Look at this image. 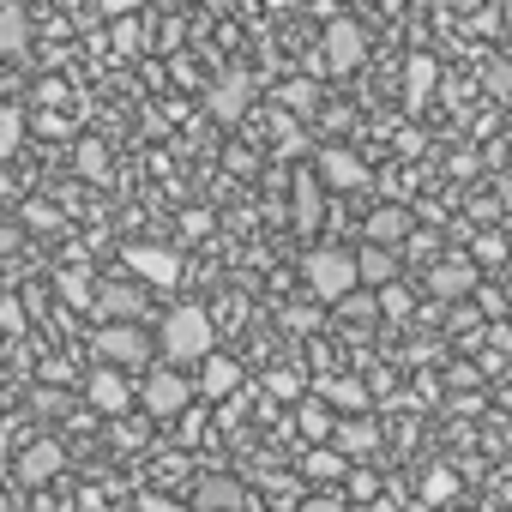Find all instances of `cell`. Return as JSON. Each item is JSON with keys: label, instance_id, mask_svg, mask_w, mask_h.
Instances as JSON below:
<instances>
[{"label": "cell", "instance_id": "cell-34", "mask_svg": "<svg viewBox=\"0 0 512 512\" xmlns=\"http://www.w3.org/2000/svg\"><path fill=\"white\" fill-rule=\"evenodd\" d=\"M139 7H145V0H103V13H109V19H133Z\"/></svg>", "mask_w": 512, "mask_h": 512}, {"label": "cell", "instance_id": "cell-38", "mask_svg": "<svg viewBox=\"0 0 512 512\" xmlns=\"http://www.w3.org/2000/svg\"><path fill=\"white\" fill-rule=\"evenodd\" d=\"M205 7H211V13H229V7H235V0H205Z\"/></svg>", "mask_w": 512, "mask_h": 512}, {"label": "cell", "instance_id": "cell-26", "mask_svg": "<svg viewBox=\"0 0 512 512\" xmlns=\"http://www.w3.org/2000/svg\"><path fill=\"white\" fill-rule=\"evenodd\" d=\"M374 302H380V314H386V320H410V314H416V296H410L404 284H386V290H374Z\"/></svg>", "mask_w": 512, "mask_h": 512}, {"label": "cell", "instance_id": "cell-13", "mask_svg": "<svg viewBox=\"0 0 512 512\" xmlns=\"http://www.w3.org/2000/svg\"><path fill=\"white\" fill-rule=\"evenodd\" d=\"M247 506V488L235 476H205L193 488V512H241Z\"/></svg>", "mask_w": 512, "mask_h": 512}, {"label": "cell", "instance_id": "cell-30", "mask_svg": "<svg viewBox=\"0 0 512 512\" xmlns=\"http://www.w3.org/2000/svg\"><path fill=\"white\" fill-rule=\"evenodd\" d=\"M139 43H145L139 19H115V49H121V55H139Z\"/></svg>", "mask_w": 512, "mask_h": 512}, {"label": "cell", "instance_id": "cell-15", "mask_svg": "<svg viewBox=\"0 0 512 512\" xmlns=\"http://www.w3.org/2000/svg\"><path fill=\"white\" fill-rule=\"evenodd\" d=\"M428 290H434L440 302H458V296L476 290V266H470V260H440V266L428 272Z\"/></svg>", "mask_w": 512, "mask_h": 512}, {"label": "cell", "instance_id": "cell-2", "mask_svg": "<svg viewBox=\"0 0 512 512\" xmlns=\"http://www.w3.org/2000/svg\"><path fill=\"white\" fill-rule=\"evenodd\" d=\"M302 278H308V296H314L320 308H332L338 296L362 290V284H356V253H350V247H314L308 260H302Z\"/></svg>", "mask_w": 512, "mask_h": 512}, {"label": "cell", "instance_id": "cell-16", "mask_svg": "<svg viewBox=\"0 0 512 512\" xmlns=\"http://www.w3.org/2000/svg\"><path fill=\"white\" fill-rule=\"evenodd\" d=\"M320 404L326 410H344V416H362L368 410V386L356 374H332V380H320Z\"/></svg>", "mask_w": 512, "mask_h": 512}, {"label": "cell", "instance_id": "cell-19", "mask_svg": "<svg viewBox=\"0 0 512 512\" xmlns=\"http://www.w3.org/2000/svg\"><path fill=\"white\" fill-rule=\"evenodd\" d=\"M55 470H61V446H55V440H37V446L19 458V482H49Z\"/></svg>", "mask_w": 512, "mask_h": 512}, {"label": "cell", "instance_id": "cell-5", "mask_svg": "<svg viewBox=\"0 0 512 512\" xmlns=\"http://www.w3.org/2000/svg\"><path fill=\"white\" fill-rule=\"evenodd\" d=\"M97 356H103L109 368H145V362H151V338H145L133 320H103Z\"/></svg>", "mask_w": 512, "mask_h": 512}, {"label": "cell", "instance_id": "cell-8", "mask_svg": "<svg viewBox=\"0 0 512 512\" xmlns=\"http://www.w3.org/2000/svg\"><path fill=\"white\" fill-rule=\"evenodd\" d=\"M332 452H344V458H374L380 452V428L368 422V410L362 416H332Z\"/></svg>", "mask_w": 512, "mask_h": 512}, {"label": "cell", "instance_id": "cell-21", "mask_svg": "<svg viewBox=\"0 0 512 512\" xmlns=\"http://www.w3.org/2000/svg\"><path fill=\"white\" fill-rule=\"evenodd\" d=\"M302 470H308L314 482H344V470H350V458H344V452H332V446H314Z\"/></svg>", "mask_w": 512, "mask_h": 512}, {"label": "cell", "instance_id": "cell-18", "mask_svg": "<svg viewBox=\"0 0 512 512\" xmlns=\"http://www.w3.org/2000/svg\"><path fill=\"white\" fill-rule=\"evenodd\" d=\"M211 115H217L223 127H235V121L247 115V79H223V85L211 91Z\"/></svg>", "mask_w": 512, "mask_h": 512}, {"label": "cell", "instance_id": "cell-12", "mask_svg": "<svg viewBox=\"0 0 512 512\" xmlns=\"http://www.w3.org/2000/svg\"><path fill=\"white\" fill-rule=\"evenodd\" d=\"M91 308H97L103 320H139V314H145V290H139V284H97Z\"/></svg>", "mask_w": 512, "mask_h": 512}, {"label": "cell", "instance_id": "cell-36", "mask_svg": "<svg viewBox=\"0 0 512 512\" xmlns=\"http://www.w3.org/2000/svg\"><path fill=\"white\" fill-rule=\"evenodd\" d=\"M344 476H350V494H362V500L374 494V476H368V470H344Z\"/></svg>", "mask_w": 512, "mask_h": 512}, {"label": "cell", "instance_id": "cell-17", "mask_svg": "<svg viewBox=\"0 0 512 512\" xmlns=\"http://www.w3.org/2000/svg\"><path fill=\"white\" fill-rule=\"evenodd\" d=\"M434 85H440V61H434V55H422V49H416V55H410V61H404V91H410V103H416V109H422V103H428V97H434Z\"/></svg>", "mask_w": 512, "mask_h": 512}, {"label": "cell", "instance_id": "cell-10", "mask_svg": "<svg viewBox=\"0 0 512 512\" xmlns=\"http://www.w3.org/2000/svg\"><path fill=\"white\" fill-rule=\"evenodd\" d=\"M193 392H199V398H211V404L235 398V392H241V362H229V356H217V350H211V356L199 362V380H193Z\"/></svg>", "mask_w": 512, "mask_h": 512}, {"label": "cell", "instance_id": "cell-25", "mask_svg": "<svg viewBox=\"0 0 512 512\" xmlns=\"http://www.w3.org/2000/svg\"><path fill=\"white\" fill-rule=\"evenodd\" d=\"M416 494H422V506H446V500L458 494V476H452L446 464H434V470L422 476V488H416Z\"/></svg>", "mask_w": 512, "mask_h": 512}, {"label": "cell", "instance_id": "cell-3", "mask_svg": "<svg viewBox=\"0 0 512 512\" xmlns=\"http://www.w3.org/2000/svg\"><path fill=\"white\" fill-rule=\"evenodd\" d=\"M133 398H139L151 416H181V410L193 404V380H187L181 368H151L145 386H133Z\"/></svg>", "mask_w": 512, "mask_h": 512}, {"label": "cell", "instance_id": "cell-4", "mask_svg": "<svg viewBox=\"0 0 512 512\" xmlns=\"http://www.w3.org/2000/svg\"><path fill=\"white\" fill-rule=\"evenodd\" d=\"M320 49H326V55H320V67H326V73H338V79H344V73H356V67L368 61V37H362V25H356V19H332V25H326V37H320Z\"/></svg>", "mask_w": 512, "mask_h": 512}, {"label": "cell", "instance_id": "cell-31", "mask_svg": "<svg viewBox=\"0 0 512 512\" xmlns=\"http://www.w3.org/2000/svg\"><path fill=\"white\" fill-rule=\"evenodd\" d=\"M284 103H290L296 115H308V109H314V85H308V79H296V85H284Z\"/></svg>", "mask_w": 512, "mask_h": 512}, {"label": "cell", "instance_id": "cell-14", "mask_svg": "<svg viewBox=\"0 0 512 512\" xmlns=\"http://www.w3.org/2000/svg\"><path fill=\"white\" fill-rule=\"evenodd\" d=\"M410 229H416V217H410L404 205H380V211L368 217V241H374V247H404Z\"/></svg>", "mask_w": 512, "mask_h": 512}, {"label": "cell", "instance_id": "cell-32", "mask_svg": "<svg viewBox=\"0 0 512 512\" xmlns=\"http://www.w3.org/2000/svg\"><path fill=\"white\" fill-rule=\"evenodd\" d=\"M296 512H356V506H350L344 494H314V500H302Z\"/></svg>", "mask_w": 512, "mask_h": 512}, {"label": "cell", "instance_id": "cell-6", "mask_svg": "<svg viewBox=\"0 0 512 512\" xmlns=\"http://www.w3.org/2000/svg\"><path fill=\"white\" fill-rule=\"evenodd\" d=\"M127 266H133L151 290H175V284H181V253H175V247L133 241V247H127Z\"/></svg>", "mask_w": 512, "mask_h": 512}, {"label": "cell", "instance_id": "cell-1", "mask_svg": "<svg viewBox=\"0 0 512 512\" xmlns=\"http://www.w3.org/2000/svg\"><path fill=\"white\" fill-rule=\"evenodd\" d=\"M157 344H163L169 368H187V362H205V356L217 350V326H211V314H205V308H175V314L163 320Z\"/></svg>", "mask_w": 512, "mask_h": 512}, {"label": "cell", "instance_id": "cell-27", "mask_svg": "<svg viewBox=\"0 0 512 512\" xmlns=\"http://www.w3.org/2000/svg\"><path fill=\"white\" fill-rule=\"evenodd\" d=\"M296 422H302V428H308V434H314V440H326V434H332V410H326V404H320V398H308V404H302V410H296Z\"/></svg>", "mask_w": 512, "mask_h": 512}, {"label": "cell", "instance_id": "cell-22", "mask_svg": "<svg viewBox=\"0 0 512 512\" xmlns=\"http://www.w3.org/2000/svg\"><path fill=\"white\" fill-rule=\"evenodd\" d=\"M73 163H79V175H85V181H109V151H103V139H79Z\"/></svg>", "mask_w": 512, "mask_h": 512}, {"label": "cell", "instance_id": "cell-24", "mask_svg": "<svg viewBox=\"0 0 512 512\" xmlns=\"http://www.w3.org/2000/svg\"><path fill=\"white\" fill-rule=\"evenodd\" d=\"M332 308H338V320H350V326H368V320L380 314V302H374V290H350V296H338Z\"/></svg>", "mask_w": 512, "mask_h": 512}, {"label": "cell", "instance_id": "cell-11", "mask_svg": "<svg viewBox=\"0 0 512 512\" xmlns=\"http://www.w3.org/2000/svg\"><path fill=\"white\" fill-rule=\"evenodd\" d=\"M356 284L362 290H386V284H398V253L392 247H356Z\"/></svg>", "mask_w": 512, "mask_h": 512}, {"label": "cell", "instance_id": "cell-35", "mask_svg": "<svg viewBox=\"0 0 512 512\" xmlns=\"http://www.w3.org/2000/svg\"><path fill=\"white\" fill-rule=\"evenodd\" d=\"M272 392H278V398H296V392H302V380H296V374H272Z\"/></svg>", "mask_w": 512, "mask_h": 512}, {"label": "cell", "instance_id": "cell-7", "mask_svg": "<svg viewBox=\"0 0 512 512\" xmlns=\"http://www.w3.org/2000/svg\"><path fill=\"white\" fill-rule=\"evenodd\" d=\"M85 398H91V410H103V416H121V410H133V380H127V368H97L91 380H85Z\"/></svg>", "mask_w": 512, "mask_h": 512}, {"label": "cell", "instance_id": "cell-20", "mask_svg": "<svg viewBox=\"0 0 512 512\" xmlns=\"http://www.w3.org/2000/svg\"><path fill=\"white\" fill-rule=\"evenodd\" d=\"M25 43H31V19H25V7H0V55H25Z\"/></svg>", "mask_w": 512, "mask_h": 512}, {"label": "cell", "instance_id": "cell-9", "mask_svg": "<svg viewBox=\"0 0 512 512\" xmlns=\"http://www.w3.org/2000/svg\"><path fill=\"white\" fill-rule=\"evenodd\" d=\"M320 181L338 187V193H356V187H368V163L350 145H326L320 151Z\"/></svg>", "mask_w": 512, "mask_h": 512}, {"label": "cell", "instance_id": "cell-37", "mask_svg": "<svg viewBox=\"0 0 512 512\" xmlns=\"http://www.w3.org/2000/svg\"><path fill=\"white\" fill-rule=\"evenodd\" d=\"M500 410H506V416H512V380H506V386H500Z\"/></svg>", "mask_w": 512, "mask_h": 512}, {"label": "cell", "instance_id": "cell-28", "mask_svg": "<svg viewBox=\"0 0 512 512\" xmlns=\"http://www.w3.org/2000/svg\"><path fill=\"white\" fill-rule=\"evenodd\" d=\"M470 296H476V308H482V314H488V320H494V326H500V320H506V296H500V290H494V284H482V278H476V290H470Z\"/></svg>", "mask_w": 512, "mask_h": 512}, {"label": "cell", "instance_id": "cell-33", "mask_svg": "<svg viewBox=\"0 0 512 512\" xmlns=\"http://www.w3.org/2000/svg\"><path fill=\"white\" fill-rule=\"evenodd\" d=\"M500 260H506V241L500 235H482L476 241V266H500Z\"/></svg>", "mask_w": 512, "mask_h": 512}, {"label": "cell", "instance_id": "cell-23", "mask_svg": "<svg viewBox=\"0 0 512 512\" xmlns=\"http://www.w3.org/2000/svg\"><path fill=\"white\" fill-rule=\"evenodd\" d=\"M314 223H320V187H314V175H302L296 181V229L314 235Z\"/></svg>", "mask_w": 512, "mask_h": 512}, {"label": "cell", "instance_id": "cell-29", "mask_svg": "<svg viewBox=\"0 0 512 512\" xmlns=\"http://www.w3.org/2000/svg\"><path fill=\"white\" fill-rule=\"evenodd\" d=\"M482 85H488V97H512V61H488Z\"/></svg>", "mask_w": 512, "mask_h": 512}]
</instances>
